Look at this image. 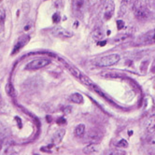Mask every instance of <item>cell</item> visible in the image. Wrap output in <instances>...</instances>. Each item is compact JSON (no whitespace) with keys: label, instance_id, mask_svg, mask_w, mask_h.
Here are the masks:
<instances>
[{"label":"cell","instance_id":"29","mask_svg":"<svg viewBox=\"0 0 155 155\" xmlns=\"http://www.w3.org/2000/svg\"><path fill=\"white\" fill-rule=\"evenodd\" d=\"M11 155H17L16 153H13V154H11Z\"/></svg>","mask_w":155,"mask_h":155},{"label":"cell","instance_id":"20","mask_svg":"<svg viewBox=\"0 0 155 155\" xmlns=\"http://www.w3.org/2000/svg\"><path fill=\"white\" fill-rule=\"evenodd\" d=\"M93 37H94V38L96 39V40L102 39L103 37H104V34H103L102 29H100V28H97V29H95V30L93 32Z\"/></svg>","mask_w":155,"mask_h":155},{"label":"cell","instance_id":"13","mask_svg":"<svg viewBox=\"0 0 155 155\" xmlns=\"http://www.w3.org/2000/svg\"><path fill=\"white\" fill-rule=\"evenodd\" d=\"M131 0H122L121 7H120V11H119V16H123L124 14L127 12L129 5H130Z\"/></svg>","mask_w":155,"mask_h":155},{"label":"cell","instance_id":"4","mask_svg":"<svg viewBox=\"0 0 155 155\" xmlns=\"http://www.w3.org/2000/svg\"><path fill=\"white\" fill-rule=\"evenodd\" d=\"M138 45H151L155 44V29L142 35L137 40Z\"/></svg>","mask_w":155,"mask_h":155},{"label":"cell","instance_id":"7","mask_svg":"<svg viewBox=\"0 0 155 155\" xmlns=\"http://www.w3.org/2000/svg\"><path fill=\"white\" fill-rule=\"evenodd\" d=\"M115 5L113 1H108L106 3L104 10H103V18L105 21H108L114 14Z\"/></svg>","mask_w":155,"mask_h":155},{"label":"cell","instance_id":"15","mask_svg":"<svg viewBox=\"0 0 155 155\" xmlns=\"http://www.w3.org/2000/svg\"><path fill=\"white\" fill-rule=\"evenodd\" d=\"M100 76L104 79H120V78H122L123 76L120 75L118 73H115V72H111V71H106V72H103L100 74Z\"/></svg>","mask_w":155,"mask_h":155},{"label":"cell","instance_id":"6","mask_svg":"<svg viewBox=\"0 0 155 155\" xmlns=\"http://www.w3.org/2000/svg\"><path fill=\"white\" fill-rule=\"evenodd\" d=\"M30 40V37L28 36V35H23V36H21L17 41H16V43L15 45H14L13 47V50L11 52V55H15L17 53L20 52V51L22 50V49L29 42Z\"/></svg>","mask_w":155,"mask_h":155},{"label":"cell","instance_id":"27","mask_svg":"<svg viewBox=\"0 0 155 155\" xmlns=\"http://www.w3.org/2000/svg\"><path fill=\"white\" fill-rule=\"evenodd\" d=\"M151 72H155V62L152 64V66H151Z\"/></svg>","mask_w":155,"mask_h":155},{"label":"cell","instance_id":"26","mask_svg":"<svg viewBox=\"0 0 155 155\" xmlns=\"http://www.w3.org/2000/svg\"><path fill=\"white\" fill-rule=\"evenodd\" d=\"M106 44H107V41L106 40H103V41H98V43H97V45L98 46H100V47H103V46H105Z\"/></svg>","mask_w":155,"mask_h":155},{"label":"cell","instance_id":"22","mask_svg":"<svg viewBox=\"0 0 155 155\" xmlns=\"http://www.w3.org/2000/svg\"><path fill=\"white\" fill-rule=\"evenodd\" d=\"M61 21V17L59 15V13H54L52 15V22L54 24H58Z\"/></svg>","mask_w":155,"mask_h":155},{"label":"cell","instance_id":"8","mask_svg":"<svg viewBox=\"0 0 155 155\" xmlns=\"http://www.w3.org/2000/svg\"><path fill=\"white\" fill-rule=\"evenodd\" d=\"M102 135L96 130H90L86 135V140L90 143H99L102 139Z\"/></svg>","mask_w":155,"mask_h":155},{"label":"cell","instance_id":"23","mask_svg":"<svg viewBox=\"0 0 155 155\" xmlns=\"http://www.w3.org/2000/svg\"><path fill=\"white\" fill-rule=\"evenodd\" d=\"M124 22L123 20H118L117 21V28H118V30H122L123 28L124 27Z\"/></svg>","mask_w":155,"mask_h":155},{"label":"cell","instance_id":"11","mask_svg":"<svg viewBox=\"0 0 155 155\" xmlns=\"http://www.w3.org/2000/svg\"><path fill=\"white\" fill-rule=\"evenodd\" d=\"M60 61L62 62V64H64V66L68 69V71L71 73L74 77H76L77 79H80V76L82 75V73L80 71L79 69L78 68H76L75 66H71V65H69L67 62H66L65 60H63V59H60Z\"/></svg>","mask_w":155,"mask_h":155},{"label":"cell","instance_id":"25","mask_svg":"<svg viewBox=\"0 0 155 155\" xmlns=\"http://www.w3.org/2000/svg\"><path fill=\"white\" fill-rule=\"evenodd\" d=\"M32 23L31 22H29V23H28L27 24H26V26H24V31H28V30H29L30 29V28L32 27Z\"/></svg>","mask_w":155,"mask_h":155},{"label":"cell","instance_id":"30","mask_svg":"<svg viewBox=\"0 0 155 155\" xmlns=\"http://www.w3.org/2000/svg\"><path fill=\"white\" fill-rule=\"evenodd\" d=\"M43 1H48V0H43Z\"/></svg>","mask_w":155,"mask_h":155},{"label":"cell","instance_id":"14","mask_svg":"<svg viewBox=\"0 0 155 155\" xmlns=\"http://www.w3.org/2000/svg\"><path fill=\"white\" fill-rule=\"evenodd\" d=\"M69 99L74 104H82L83 103V96L79 93L72 94L71 95H70Z\"/></svg>","mask_w":155,"mask_h":155},{"label":"cell","instance_id":"3","mask_svg":"<svg viewBox=\"0 0 155 155\" xmlns=\"http://www.w3.org/2000/svg\"><path fill=\"white\" fill-rule=\"evenodd\" d=\"M51 64V60L48 58H38L32 60L25 66L24 69L26 70H38L43 68Z\"/></svg>","mask_w":155,"mask_h":155},{"label":"cell","instance_id":"31","mask_svg":"<svg viewBox=\"0 0 155 155\" xmlns=\"http://www.w3.org/2000/svg\"><path fill=\"white\" fill-rule=\"evenodd\" d=\"M1 1H2V0H0V2H1Z\"/></svg>","mask_w":155,"mask_h":155},{"label":"cell","instance_id":"2","mask_svg":"<svg viewBox=\"0 0 155 155\" xmlns=\"http://www.w3.org/2000/svg\"><path fill=\"white\" fill-rule=\"evenodd\" d=\"M120 59H121V57H120V55L117 53L105 55L97 61L96 65L99 66H104V67L105 66H111L116 65L117 63L120 61Z\"/></svg>","mask_w":155,"mask_h":155},{"label":"cell","instance_id":"5","mask_svg":"<svg viewBox=\"0 0 155 155\" xmlns=\"http://www.w3.org/2000/svg\"><path fill=\"white\" fill-rule=\"evenodd\" d=\"M52 34L54 37L59 38H63V39H66V38H70L73 37V33L70 32L68 30H66V28L62 27V26H55L52 28Z\"/></svg>","mask_w":155,"mask_h":155},{"label":"cell","instance_id":"17","mask_svg":"<svg viewBox=\"0 0 155 155\" xmlns=\"http://www.w3.org/2000/svg\"><path fill=\"white\" fill-rule=\"evenodd\" d=\"M6 93L8 94V95L9 96H10V97H16V95H17V94H16V90L14 89V87H13V85L11 83H8L7 84V86H6Z\"/></svg>","mask_w":155,"mask_h":155},{"label":"cell","instance_id":"16","mask_svg":"<svg viewBox=\"0 0 155 155\" xmlns=\"http://www.w3.org/2000/svg\"><path fill=\"white\" fill-rule=\"evenodd\" d=\"M5 21H6V12L4 9H0V34L4 32Z\"/></svg>","mask_w":155,"mask_h":155},{"label":"cell","instance_id":"10","mask_svg":"<svg viewBox=\"0 0 155 155\" xmlns=\"http://www.w3.org/2000/svg\"><path fill=\"white\" fill-rule=\"evenodd\" d=\"M100 150L99 143H89L83 148V152L85 154H94Z\"/></svg>","mask_w":155,"mask_h":155},{"label":"cell","instance_id":"28","mask_svg":"<svg viewBox=\"0 0 155 155\" xmlns=\"http://www.w3.org/2000/svg\"><path fill=\"white\" fill-rule=\"evenodd\" d=\"M33 155H39V154H38V153H34Z\"/></svg>","mask_w":155,"mask_h":155},{"label":"cell","instance_id":"12","mask_svg":"<svg viewBox=\"0 0 155 155\" xmlns=\"http://www.w3.org/2000/svg\"><path fill=\"white\" fill-rule=\"evenodd\" d=\"M85 135V125L80 123L78 124L74 129V136L78 138H81Z\"/></svg>","mask_w":155,"mask_h":155},{"label":"cell","instance_id":"24","mask_svg":"<svg viewBox=\"0 0 155 155\" xmlns=\"http://www.w3.org/2000/svg\"><path fill=\"white\" fill-rule=\"evenodd\" d=\"M57 123H58V124H66V119H64L63 117H61V118H59V119L57 120Z\"/></svg>","mask_w":155,"mask_h":155},{"label":"cell","instance_id":"21","mask_svg":"<svg viewBox=\"0 0 155 155\" xmlns=\"http://www.w3.org/2000/svg\"><path fill=\"white\" fill-rule=\"evenodd\" d=\"M128 142L126 141L125 139H121L120 141L117 142L116 144V147L118 148V149H126V148H128Z\"/></svg>","mask_w":155,"mask_h":155},{"label":"cell","instance_id":"9","mask_svg":"<svg viewBox=\"0 0 155 155\" xmlns=\"http://www.w3.org/2000/svg\"><path fill=\"white\" fill-rule=\"evenodd\" d=\"M65 135H66V130L65 129H59V130H57V131H56L53 134V136L52 137V143L54 146L60 144L62 142V140L64 139Z\"/></svg>","mask_w":155,"mask_h":155},{"label":"cell","instance_id":"19","mask_svg":"<svg viewBox=\"0 0 155 155\" xmlns=\"http://www.w3.org/2000/svg\"><path fill=\"white\" fill-rule=\"evenodd\" d=\"M125 151L123 149H112L107 151L106 155H125Z\"/></svg>","mask_w":155,"mask_h":155},{"label":"cell","instance_id":"1","mask_svg":"<svg viewBox=\"0 0 155 155\" xmlns=\"http://www.w3.org/2000/svg\"><path fill=\"white\" fill-rule=\"evenodd\" d=\"M134 13L137 19L145 20L149 17L150 11L147 6V0H136L134 3Z\"/></svg>","mask_w":155,"mask_h":155},{"label":"cell","instance_id":"18","mask_svg":"<svg viewBox=\"0 0 155 155\" xmlns=\"http://www.w3.org/2000/svg\"><path fill=\"white\" fill-rule=\"evenodd\" d=\"M80 80L83 83V84H85V85L87 86H94V81L92 80L89 77H87L86 75H81L80 78Z\"/></svg>","mask_w":155,"mask_h":155}]
</instances>
